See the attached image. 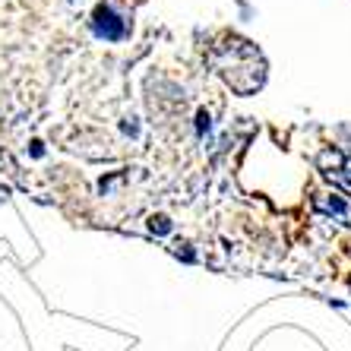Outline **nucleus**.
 <instances>
[{"mask_svg":"<svg viewBox=\"0 0 351 351\" xmlns=\"http://www.w3.org/2000/svg\"><path fill=\"white\" fill-rule=\"evenodd\" d=\"M213 64H215V73L228 82L234 92H241V95H250L254 89H260L263 76H266V64H263L260 51L244 38L221 41L219 48L213 51Z\"/></svg>","mask_w":351,"mask_h":351,"instance_id":"obj_1","label":"nucleus"},{"mask_svg":"<svg viewBox=\"0 0 351 351\" xmlns=\"http://www.w3.org/2000/svg\"><path fill=\"white\" fill-rule=\"evenodd\" d=\"M319 171H323V178L332 180L335 187L351 193V156H345L339 149H326V152H319Z\"/></svg>","mask_w":351,"mask_h":351,"instance_id":"obj_2","label":"nucleus"}]
</instances>
